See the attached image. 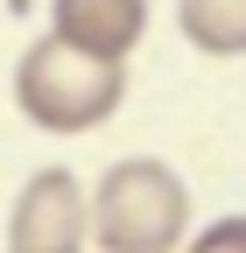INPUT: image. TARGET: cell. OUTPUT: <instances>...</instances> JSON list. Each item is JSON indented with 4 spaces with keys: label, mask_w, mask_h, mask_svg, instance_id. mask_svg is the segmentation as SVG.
Masks as SVG:
<instances>
[{
    "label": "cell",
    "mask_w": 246,
    "mask_h": 253,
    "mask_svg": "<svg viewBox=\"0 0 246 253\" xmlns=\"http://www.w3.org/2000/svg\"><path fill=\"white\" fill-rule=\"evenodd\" d=\"M127 99V63L84 56L64 36H36L14 63V106L42 134H91Z\"/></svg>",
    "instance_id": "6da1fadb"
},
{
    "label": "cell",
    "mask_w": 246,
    "mask_h": 253,
    "mask_svg": "<svg viewBox=\"0 0 246 253\" xmlns=\"http://www.w3.org/2000/svg\"><path fill=\"white\" fill-rule=\"evenodd\" d=\"M190 232V190L169 162L127 155L91 190V239L106 253H183Z\"/></svg>",
    "instance_id": "7a4b0ae2"
},
{
    "label": "cell",
    "mask_w": 246,
    "mask_h": 253,
    "mask_svg": "<svg viewBox=\"0 0 246 253\" xmlns=\"http://www.w3.org/2000/svg\"><path fill=\"white\" fill-rule=\"evenodd\" d=\"M91 239V190L71 169H36L14 190L7 253H84Z\"/></svg>",
    "instance_id": "3957f363"
},
{
    "label": "cell",
    "mask_w": 246,
    "mask_h": 253,
    "mask_svg": "<svg viewBox=\"0 0 246 253\" xmlns=\"http://www.w3.org/2000/svg\"><path fill=\"white\" fill-rule=\"evenodd\" d=\"M49 36H64L84 56L127 63L148 36V0H49Z\"/></svg>",
    "instance_id": "277c9868"
},
{
    "label": "cell",
    "mask_w": 246,
    "mask_h": 253,
    "mask_svg": "<svg viewBox=\"0 0 246 253\" xmlns=\"http://www.w3.org/2000/svg\"><path fill=\"white\" fill-rule=\"evenodd\" d=\"M176 28L204 56H246V0H176Z\"/></svg>",
    "instance_id": "5b68a950"
},
{
    "label": "cell",
    "mask_w": 246,
    "mask_h": 253,
    "mask_svg": "<svg viewBox=\"0 0 246 253\" xmlns=\"http://www.w3.org/2000/svg\"><path fill=\"white\" fill-rule=\"evenodd\" d=\"M190 253H246V218H218L190 239Z\"/></svg>",
    "instance_id": "8992f818"
}]
</instances>
